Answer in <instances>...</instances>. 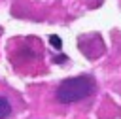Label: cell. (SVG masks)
Returning <instances> with one entry per match:
<instances>
[{"label": "cell", "mask_w": 121, "mask_h": 119, "mask_svg": "<svg viewBox=\"0 0 121 119\" xmlns=\"http://www.w3.org/2000/svg\"><path fill=\"white\" fill-rule=\"evenodd\" d=\"M91 93H93V79L87 77V76H78V77H68V79L60 81L55 96H57L59 102L70 104V102L83 100Z\"/></svg>", "instance_id": "obj_1"}, {"label": "cell", "mask_w": 121, "mask_h": 119, "mask_svg": "<svg viewBox=\"0 0 121 119\" xmlns=\"http://www.w3.org/2000/svg\"><path fill=\"white\" fill-rule=\"evenodd\" d=\"M9 113H11V106H9L8 98L0 96V119H6Z\"/></svg>", "instance_id": "obj_2"}, {"label": "cell", "mask_w": 121, "mask_h": 119, "mask_svg": "<svg viewBox=\"0 0 121 119\" xmlns=\"http://www.w3.org/2000/svg\"><path fill=\"white\" fill-rule=\"evenodd\" d=\"M49 40H51V43H53V45H55V47H60V40H59V38H57V36H51V38H49Z\"/></svg>", "instance_id": "obj_3"}]
</instances>
